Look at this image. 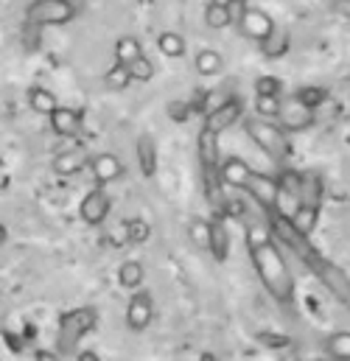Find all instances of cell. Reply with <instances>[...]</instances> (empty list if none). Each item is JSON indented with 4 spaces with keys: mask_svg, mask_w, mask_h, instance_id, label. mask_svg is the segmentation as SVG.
<instances>
[{
    "mask_svg": "<svg viewBox=\"0 0 350 361\" xmlns=\"http://www.w3.org/2000/svg\"><path fill=\"white\" fill-rule=\"evenodd\" d=\"M247 250H250L253 267L258 271L261 283L266 286V291L277 302L289 305L294 300V274L289 269L286 258L280 255L272 233L263 230L261 224H250L247 227Z\"/></svg>",
    "mask_w": 350,
    "mask_h": 361,
    "instance_id": "obj_1",
    "label": "cell"
},
{
    "mask_svg": "<svg viewBox=\"0 0 350 361\" xmlns=\"http://www.w3.org/2000/svg\"><path fill=\"white\" fill-rule=\"evenodd\" d=\"M269 233H272V238H277L283 247H289V250H291L303 264H306L311 255H317V250L311 247L308 235H306V233H300V230L294 227L291 216H286L280 207L269 213Z\"/></svg>",
    "mask_w": 350,
    "mask_h": 361,
    "instance_id": "obj_2",
    "label": "cell"
},
{
    "mask_svg": "<svg viewBox=\"0 0 350 361\" xmlns=\"http://www.w3.org/2000/svg\"><path fill=\"white\" fill-rule=\"evenodd\" d=\"M247 135L250 140L266 152L272 160H286L289 154V140H286V129L280 123H272L269 118H250L247 121Z\"/></svg>",
    "mask_w": 350,
    "mask_h": 361,
    "instance_id": "obj_3",
    "label": "cell"
},
{
    "mask_svg": "<svg viewBox=\"0 0 350 361\" xmlns=\"http://www.w3.org/2000/svg\"><path fill=\"white\" fill-rule=\"evenodd\" d=\"M306 267L311 269V274L345 305L350 311V274L345 269H339L337 264H331L328 258H322L320 252L317 255H311L308 261H306Z\"/></svg>",
    "mask_w": 350,
    "mask_h": 361,
    "instance_id": "obj_4",
    "label": "cell"
},
{
    "mask_svg": "<svg viewBox=\"0 0 350 361\" xmlns=\"http://www.w3.org/2000/svg\"><path fill=\"white\" fill-rule=\"evenodd\" d=\"M25 14L34 25H65L76 17V6L71 0H34Z\"/></svg>",
    "mask_w": 350,
    "mask_h": 361,
    "instance_id": "obj_5",
    "label": "cell"
},
{
    "mask_svg": "<svg viewBox=\"0 0 350 361\" xmlns=\"http://www.w3.org/2000/svg\"><path fill=\"white\" fill-rule=\"evenodd\" d=\"M98 325V314L92 308H76V311H68L59 322V336H62V345L71 348L76 345L85 334H90L92 328Z\"/></svg>",
    "mask_w": 350,
    "mask_h": 361,
    "instance_id": "obj_6",
    "label": "cell"
},
{
    "mask_svg": "<svg viewBox=\"0 0 350 361\" xmlns=\"http://www.w3.org/2000/svg\"><path fill=\"white\" fill-rule=\"evenodd\" d=\"M244 190L261 204L266 213H272V210L280 207V196H283V193H280V180H274V177H269V174L253 171L247 185H244Z\"/></svg>",
    "mask_w": 350,
    "mask_h": 361,
    "instance_id": "obj_7",
    "label": "cell"
},
{
    "mask_svg": "<svg viewBox=\"0 0 350 361\" xmlns=\"http://www.w3.org/2000/svg\"><path fill=\"white\" fill-rule=\"evenodd\" d=\"M277 123L286 129V132H303L308 126H314V109H308L303 101L297 98H289L280 104V115H277Z\"/></svg>",
    "mask_w": 350,
    "mask_h": 361,
    "instance_id": "obj_8",
    "label": "cell"
},
{
    "mask_svg": "<svg viewBox=\"0 0 350 361\" xmlns=\"http://www.w3.org/2000/svg\"><path fill=\"white\" fill-rule=\"evenodd\" d=\"M239 118H241V104H239L236 98H227L224 104L213 106V109L205 115V129L222 135V132H227L230 126H236Z\"/></svg>",
    "mask_w": 350,
    "mask_h": 361,
    "instance_id": "obj_9",
    "label": "cell"
},
{
    "mask_svg": "<svg viewBox=\"0 0 350 361\" xmlns=\"http://www.w3.org/2000/svg\"><path fill=\"white\" fill-rule=\"evenodd\" d=\"M152 319H155L152 294L138 291V294L129 300V305H126V325H129L132 331H146V328L152 325Z\"/></svg>",
    "mask_w": 350,
    "mask_h": 361,
    "instance_id": "obj_10",
    "label": "cell"
},
{
    "mask_svg": "<svg viewBox=\"0 0 350 361\" xmlns=\"http://www.w3.org/2000/svg\"><path fill=\"white\" fill-rule=\"evenodd\" d=\"M79 216H82V221L90 224V227L104 224V219L109 216V196L101 188L90 190L88 196L82 199V204H79Z\"/></svg>",
    "mask_w": 350,
    "mask_h": 361,
    "instance_id": "obj_11",
    "label": "cell"
},
{
    "mask_svg": "<svg viewBox=\"0 0 350 361\" xmlns=\"http://www.w3.org/2000/svg\"><path fill=\"white\" fill-rule=\"evenodd\" d=\"M239 25H241V34L250 37V39H255V42L266 39V37L274 31V20H272L266 11H261V8H247V11L241 14Z\"/></svg>",
    "mask_w": 350,
    "mask_h": 361,
    "instance_id": "obj_12",
    "label": "cell"
},
{
    "mask_svg": "<svg viewBox=\"0 0 350 361\" xmlns=\"http://www.w3.org/2000/svg\"><path fill=\"white\" fill-rule=\"evenodd\" d=\"M196 154H199L202 174L219 171V135L202 126V132H199V137H196Z\"/></svg>",
    "mask_w": 350,
    "mask_h": 361,
    "instance_id": "obj_13",
    "label": "cell"
},
{
    "mask_svg": "<svg viewBox=\"0 0 350 361\" xmlns=\"http://www.w3.org/2000/svg\"><path fill=\"white\" fill-rule=\"evenodd\" d=\"M48 118H51V129L59 137H76L82 132V115L71 106H56Z\"/></svg>",
    "mask_w": 350,
    "mask_h": 361,
    "instance_id": "obj_14",
    "label": "cell"
},
{
    "mask_svg": "<svg viewBox=\"0 0 350 361\" xmlns=\"http://www.w3.org/2000/svg\"><path fill=\"white\" fill-rule=\"evenodd\" d=\"M250 174H253V169L241 157H227V160L219 163V177L224 182V188H241L244 190Z\"/></svg>",
    "mask_w": 350,
    "mask_h": 361,
    "instance_id": "obj_15",
    "label": "cell"
},
{
    "mask_svg": "<svg viewBox=\"0 0 350 361\" xmlns=\"http://www.w3.org/2000/svg\"><path fill=\"white\" fill-rule=\"evenodd\" d=\"M92 174H95L98 185H109V182L121 180L123 166H121V160H118L115 154L104 152V154H95V157H92Z\"/></svg>",
    "mask_w": 350,
    "mask_h": 361,
    "instance_id": "obj_16",
    "label": "cell"
},
{
    "mask_svg": "<svg viewBox=\"0 0 350 361\" xmlns=\"http://www.w3.org/2000/svg\"><path fill=\"white\" fill-rule=\"evenodd\" d=\"M207 252L216 258V261H227L230 255V233H227V224L222 216L210 219V247Z\"/></svg>",
    "mask_w": 350,
    "mask_h": 361,
    "instance_id": "obj_17",
    "label": "cell"
},
{
    "mask_svg": "<svg viewBox=\"0 0 350 361\" xmlns=\"http://www.w3.org/2000/svg\"><path fill=\"white\" fill-rule=\"evenodd\" d=\"M138 166L143 171V177H155L157 174V146L149 135L138 137Z\"/></svg>",
    "mask_w": 350,
    "mask_h": 361,
    "instance_id": "obj_18",
    "label": "cell"
},
{
    "mask_svg": "<svg viewBox=\"0 0 350 361\" xmlns=\"http://www.w3.org/2000/svg\"><path fill=\"white\" fill-rule=\"evenodd\" d=\"M291 221H294V227L300 233L311 235L314 227H317V221H320V204L317 202H300L297 210H294V216H291Z\"/></svg>",
    "mask_w": 350,
    "mask_h": 361,
    "instance_id": "obj_19",
    "label": "cell"
},
{
    "mask_svg": "<svg viewBox=\"0 0 350 361\" xmlns=\"http://www.w3.org/2000/svg\"><path fill=\"white\" fill-rule=\"evenodd\" d=\"M85 163H88V157L82 154V152H62V154H56L54 157V174H59V177H73V174H79L82 169H85Z\"/></svg>",
    "mask_w": 350,
    "mask_h": 361,
    "instance_id": "obj_20",
    "label": "cell"
},
{
    "mask_svg": "<svg viewBox=\"0 0 350 361\" xmlns=\"http://www.w3.org/2000/svg\"><path fill=\"white\" fill-rule=\"evenodd\" d=\"M193 68H196L199 76H216V73L224 71V56L219 51H213V48H205V51L196 54Z\"/></svg>",
    "mask_w": 350,
    "mask_h": 361,
    "instance_id": "obj_21",
    "label": "cell"
},
{
    "mask_svg": "<svg viewBox=\"0 0 350 361\" xmlns=\"http://www.w3.org/2000/svg\"><path fill=\"white\" fill-rule=\"evenodd\" d=\"M138 56H143V45H140V39L138 37H118L115 39V59L118 62H123V65H129V62H135Z\"/></svg>",
    "mask_w": 350,
    "mask_h": 361,
    "instance_id": "obj_22",
    "label": "cell"
},
{
    "mask_svg": "<svg viewBox=\"0 0 350 361\" xmlns=\"http://www.w3.org/2000/svg\"><path fill=\"white\" fill-rule=\"evenodd\" d=\"M325 353L337 361H350V331H337L325 339Z\"/></svg>",
    "mask_w": 350,
    "mask_h": 361,
    "instance_id": "obj_23",
    "label": "cell"
},
{
    "mask_svg": "<svg viewBox=\"0 0 350 361\" xmlns=\"http://www.w3.org/2000/svg\"><path fill=\"white\" fill-rule=\"evenodd\" d=\"M205 23H207L210 28H216V31H222V28H227V25L233 23V14H230V6H227V3H219V0H213V3H207V8H205Z\"/></svg>",
    "mask_w": 350,
    "mask_h": 361,
    "instance_id": "obj_24",
    "label": "cell"
},
{
    "mask_svg": "<svg viewBox=\"0 0 350 361\" xmlns=\"http://www.w3.org/2000/svg\"><path fill=\"white\" fill-rule=\"evenodd\" d=\"M28 104H31V109L34 112H40V115H51L59 104H56V95L51 90H45V87H31L28 90Z\"/></svg>",
    "mask_w": 350,
    "mask_h": 361,
    "instance_id": "obj_25",
    "label": "cell"
},
{
    "mask_svg": "<svg viewBox=\"0 0 350 361\" xmlns=\"http://www.w3.org/2000/svg\"><path fill=\"white\" fill-rule=\"evenodd\" d=\"M286 51H289V37L283 31H277V28L266 39H261V54L266 59H280Z\"/></svg>",
    "mask_w": 350,
    "mask_h": 361,
    "instance_id": "obj_26",
    "label": "cell"
},
{
    "mask_svg": "<svg viewBox=\"0 0 350 361\" xmlns=\"http://www.w3.org/2000/svg\"><path fill=\"white\" fill-rule=\"evenodd\" d=\"M143 277H146V271H143V264H138V261H126V264L118 267V283H121L123 288H138V286H143Z\"/></svg>",
    "mask_w": 350,
    "mask_h": 361,
    "instance_id": "obj_27",
    "label": "cell"
},
{
    "mask_svg": "<svg viewBox=\"0 0 350 361\" xmlns=\"http://www.w3.org/2000/svg\"><path fill=\"white\" fill-rule=\"evenodd\" d=\"M157 48H160V54H163L166 59H179V56L185 54V39H182L176 31H163V34L157 37Z\"/></svg>",
    "mask_w": 350,
    "mask_h": 361,
    "instance_id": "obj_28",
    "label": "cell"
},
{
    "mask_svg": "<svg viewBox=\"0 0 350 361\" xmlns=\"http://www.w3.org/2000/svg\"><path fill=\"white\" fill-rule=\"evenodd\" d=\"M104 82H107V87H109V90H123V87H129V82H132L129 65H123V62H115V65L107 71Z\"/></svg>",
    "mask_w": 350,
    "mask_h": 361,
    "instance_id": "obj_29",
    "label": "cell"
},
{
    "mask_svg": "<svg viewBox=\"0 0 350 361\" xmlns=\"http://www.w3.org/2000/svg\"><path fill=\"white\" fill-rule=\"evenodd\" d=\"M188 235H191V241H193L199 250H207V247H210V221L193 219V221L188 224Z\"/></svg>",
    "mask_w": 350,
    "mask_h": 361,
    "instance_id": "obj_30",
    "label": "cell"
},
{
    "mask_svg": "<svg viewBox=\"0 0 350 361\" xmlns=\"http://www.w3.org/2000/svg\"><path fill=\"white\" fill-rule=\"evenodd\" d=\"M129 73H132V82H152L155 79V65H152V59H146V54L143 56H138L135 62H129Z\"/></svg>",
    "mask_w": 350,
    "mask_h": 361,
    "instance_id": "obj_31",
    "label": "cell"
},
{
    "mask_svg": "<svg viewBox=\"0 0 350 361\" xmlns=\"http://www.w3.org/2000/svg\"><path fill=\"white\" fill-rule=\"evenodd\" d=\"M280 95H255V112L258 118H277L280 115Z\"/></svg>",
    "mask_w": 350,
    "mask_h": 361,
    "instance_id": "obj_32",
    "label": "cell"
},
{
    "mask_svg": "<svg viewBox=\"0 0 350 361\" xmlns=\"http://www.w3.org/2000/svg\"><path fill=\"white\" fill-rule=\"evenodd\" d=\"M126 235L132 244H146L152 235V227L143 219H132V221H126Z\"/></svg>",
    "mask_w": 350,
    "mask_h": 361,
    "instance_id": "obj_33",
    "label": "cell"
},
{
    "mask_svg": "<svg viewBox=\"0 0 350 361\" xmlns=\"http://www.w3.org/2000/svg\"><path fill=\"white\" fill-rule=\"evenodd\" d=\"M294 98H297V101H303L308 109H317V106H322V101L328 98V92L322 90V87H303Z\"/></svg>",
    "mask_w": 350,
    "mask_h": 361,
    "instance_id": "obj_34",
    "label": "cell"
},
{
    "mask_svg": "<svg viewBox=\"0 0 350 361\" xmlns=\"http://www.w3.org/2000/svg\"><path fill=\"white\" fill-rule=\"evenodd\" d=\"M283 92V82L277 76H261L255 79V95H280Z\"/></svg>",
    "mask_w": 350,
    "mask_h": 361,
    "instance_id": "obj_35",
    "label": "cell"
},
{
    "mask_svg": "<svg viewBox=\"0 0 350 361\" xmlns=\"http://www.w3.org/2000/svg\"><path fill=\"white\" fill-rule=\"evenodd\" d=\"M34 361H62L54 350H37V356H34Z\"/></svg>",
    "mask_w": 350,
    "mask_h": 361,
    "instance_id": "obj_36",
    "label": "cell"
},
{
    "mask_svg": "<svg viewBox=\"0 0 350 361\" xmlns=\"http://www.w3.org/2000/svg\"><path fill=\"white\" fill-rule=\"evenodd\" d=\"M337 11H339L345 20H350V0H337Z\"/></svg>",
    "mask_w": 350,
    "mask_h": 361,
    "instance_id": "obj_37",
    "label": "cell"
},
{
    "mask_svg": "<svg viewBox=\"0 0 350 361\" xmlns=\"http://www.w3.org/2000/svg\"><path fill=\"white\" fill-rule=\"evenodd\" d=\"M76 361H98V356H95L92 350H85V353H79V356H76Z\"/></svg>",
    "mask_w": 350,
    "mask_h": 361,
    "instance_id": "obj_38",
    "label": "cell"
},
{
    "mask_svg": "<svg viewBox=\"0 0 350 361\" xmlns=\"http://www.w3.org/2000/svg\"><path fill=\"white\" fill-rule=\"evenodd\" d=\"M6 238H8V233H6V227L0 224V250H3V244H6Z\"/></svg>",
    "mask_w": 350,
    "mask_h": 361,
    "instance_id": "obj_39",
    "label": "cell"
}]
</instances>
